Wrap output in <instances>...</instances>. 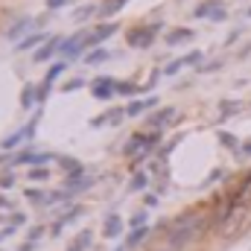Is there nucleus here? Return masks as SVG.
Masks as SVG:
<instances>
[{"label": "nucleus", "instance_id": "obj_27", "mask_svg": "<svg viewBox=\"0 0 251 251\" xmlns=\"http://www.w3.org/2000/svg\"><path fill=\"white\" fill-rule=\"evenodd\" d=\"M26 199H29V201H44L47 196H44L41 190H26Z\"/></svg>", "mask_w": 251, "mask_h": 251}, {"label": "nucleus", "instance_id": "obj_12", "mask_svg": "<svg viewBox=\"0 0 251 251\" xmlns=\"http://www.w3.org/2000/svg\"><path fill=\"white\" fill-rule=\"evenodd\" d=\"M29 26H32V21H29V18H21L15 26H9V29H6V38H9V41H18V38H21Z\"/></svg>", "mask_w": 251, "mask_h": 251}, {"label": "nucleus", "instance_id": "obj_31", "mask_svg": "<svg viewBox=\"0 0 251 251\" xmlns=\"http://www.w3.org/2000/svg\"><path fill=\"white\" fill-rule=\"evenodd\" d=\"M41 234H44V228H32V231H29V243L35 246V243L41 240Z\"/></svg>", "mask_w": 251, "mask_h": 251}, {"label": "nucleus", "instance_id": "obj_25", "mask_svg": "<svg viewBox=\"0 0 251 251\" xmlns=\"http://www.w3.org/2000/svg\"><path fill=\"white\" fill-rule=\"evenodd\" d=\"M82 85H85V79H82V76H76V79H70V82L64 85V91H76V88H82Z\"/></svg>", "mask_w": 251, "mask_h": 251}, {"label": "nucleus", "instance_id": "obj_20", "mask_svg": "<svg viewBox=\"0 0 251 251\" xmlns=\"http://www.w3.org/2000/svg\"><path fill=\"white\" fill-rule=\"evenodd\" d=\"M105 59H111V53H108V50H94L85 62H88V64H100V62H105Z\"/></svg>", "mask_w": 251, "mask_h": 251}, {"label": "nucleus", "instance_id": "obj_10", "mask_svg": "<svg viewBox=\"0 0 251 251\" xmlns=\"http://www.w3.org/2000/svg\"><path fill=\"white\" fill-rule=\"evenodd\" d=\"M155 105H158L155 97H149V100H137V102H131V105L126 108V114H128V117H137V114H143V111H149V108H155Z\"/></svg>", "mask_w": 251, "mask_h": 251}, {"label": "nucleus", "instance_id": "obj_19", "mask_svg": "<svg viewBox=\"0 0 251 251\" xmlns=\"http://www.w3.org/2000/svg\"><path fill=\"white\" fill-rule=\"evenodd\" d=\"M146 234H149L146 228H134V231H131V237L126 240V249H131V246H137V243H140V240H143Z\"/></svg>", "mask_w": 251, "mask_h": 251}, {"label": "nucleus", "instance_id": "obj_4", "mask_svg": "<svg viewBox=\"0 0 251 251\" xmlns=\"http://www.w3.org/2000/svg\"><path fill=\"white\" fill-rule=\"evenodd\" d=\"M155 140H158V134H131V140L126 143V155L128 158H134L137 152H149L152 146H155Z\"/></svg>", "mask_w": 251, "mask_h": 251}, {"label": "nucleus", "instance_id": "obj_30", "mask_svg": "<svg viewBox=\"0 0 251 251\" xmlns=\"http://www.w3.org/2000/svg\"><path fill=\"white\" fill-rule=\"evenodd\" d=\"M12 184H15V176H12V173H9V176H0V187L3 190H9Z\"/></svg>", "mask_w": 251, "mask_h": 251}, {"label": "nucleus", "instance_id": "obj_33", "mask_svg": "<svg viewBox=\"0 0 251 251\" xmlns=\"http://www.w3.org/2000/svg\"><path fill=\"white\" fill-rule=\"evenodd\" d=\"M15 234V225H9V228H0V243L6 240V237H12Z\"/></svg>", "mask_w": 251, "mask_h": 251}, {"label": "nucleus", "instance_id": "obj_23", "mask_svg": "<svg viewBox=\"0 0 251 251\" xmlns=\"http://www.w3.org/2000/svg\"><path fill=\"white\" fill-rule=\"evenodd\" d=\"M91 15H94V6H82V9H76V12H73V18H76V21H88Z\"/></svg>", "mask_w": 251, "mask_h": 251}, {"label": "nucleus", "instance_id": "obj_9", "mask_svg": "<svg viewBox=\"0 0 251 251\" xmlns=\"http://www.w3.org/2000/svg\"><path fill=\"white\" fill-rule=\"evenodd\" d=\"M117 32V24H105V26H97L91 35H88V47L91 44H97V41H105V38H111Z\"/></svg>", "mask_w": 251, "mask_h": 251}, {"label": "nucleus", "instance_id": "obj_1", "mask_svg": "<svg viewBox=\"0 0 251 251\" xmlns=\"http://www.w3.org/2000/svg\"><path fill=\"white\" fill-rule=\"evenodd\" d=\"M199 231H204V219H199L196 213H184V216H178V219L173 222L170 237H167V249L181 251L190 240L199 237Z\"/></svg>", "mask_w": 251, "mask_h": 251}, {"label": "nucleus", "instance_id": "obj_35", "mask_svg": "<svg viewBox=\"0 0 251 251\" xmlns=\"http://www.w3.org/2000/svg\"><path fill=\"white\" fill-rule=\"evenodd\" d=\"M143 219H146V216H143V213H137V216L131 219V225H134V228H140V222H143Z\"/></svg>", "mask_w": 251, "mask_h": 251}, {"label": "nucleus", "instance_id": "obj_24", "mask_svg": "<svg viewBox=\"0 0 251 251\" xmlns=\"http://www.w3.org/2000/svg\"><path fill=\"white\" fill-rule=\"evenodd\" d=\"M219 140H222V146H228V149H234V146H237V137H234V134H228V131H222V134H219Z\"/></svg>", "mask_w": 251, "mask_h": 251}, {"label": "nucleus", "instance_id": "obj_21", "mask_svg": "<svg viewBox=\"0 0 251 251\" xmlns=\"http://www.w3.org/2000/svg\"><path fill=\"white\" fill-rule=\"evenodd\" d=\"M117 94L131 97V94H137V85H134V82H117Z\"/></svg>", "mask_w": 251, "mask_h": 251}, {"label": "nucleus", "instance_id": "obj_13", "mask_svg": "<svg viewBox=\"0 0 251 251\" xmlns=\"http://www.w3.org/2000/svg\"><path fill=\"white\" fill-rule=\"evenodd\" d=\"M38 100V88H32V85H24V91H21V105L24 108H32V102Z\"/></svg>", "mask_w": 251, "mask_h": 251}, {"label": "nucleus", "instance_id": "obj_16", "mask_svg": "<svg viewBox=\"0 0 251 251\" xmlns=\"http://www.w3.org/2000/svg\"><path fill=\"white\" fill-rule=\"evenodd\" d=\"M62 73H64V62H56L50 70H47V76H44V82H41V85H47V88H50V85H53Z\"/></svg>", "mask_w": 251, "mask_h": 251}, {"label": "nucleus", "instance_id": "obj_18", "mask_svg": "<svg viewBox=\"0 0 251 251\" xmlns=\"http://www.w3.org/2000/svg\"><path fill=\"white\" fill-rule=\"evenodd\" d=\"M24 140H26V131L21 128V131H15L12 137H6V140H3V149H15V146H18V143H24Z\"/></svg>", "mask_w": 251, "mask_h": 251}, {"label": "nucleus", "instance_id": "obj_7", "mask_svg": "<svg viewBox=\"0 0 251 251\" xmlns=\"http://www.w3.org/2000/svg\"><path fill=\"white\" fill-rule=\"evenodd\" d=\"M176 120V108H161V111H155L152 117H149V126L158 131V128H164L167 123H173Z\"/></svg>", "mask_w": 251, "mask_h": 251}, {"label": "nucleus", "instance_id": "obj_6", "mask_svg": "<svg viewBox=\"0 0 251 251\" xmlns=\"http://www.w3.org/2000/svg\"><path fill=\"white\" fill-rule=\"evenodd\" d=\"M62 47H64V38H59V35H56V38H50V41H44V47L35 53V62H47V59H50L53 53H59Z\"/></svg>", "mask_w": 251, "mask_h": 251}, {"label": "nucleus", "instance_id": "obj_17", "mask_svg": "<svg viewBox=\"0 0 251 251\" xmlns=\"http://www.w3.org/2000/svg\"><path fill=\"white\" fill-rule=\"evenodd\" d=\"M88 246H91V231H82V237H76L67 251H85Z\"/></svg>", "mask_w": 251, "mask_h": 251}, {"label": "nucleus", "instance_id": "obj_2", "mask_svg": "<svg viewBox=\"0 0 251 251\" xmlns=\"http://www.w3.org/2000/svg\"><path fill=\"white\" fill-rule=\"evenodd\" d=\"M193 18H210V21H225V18H228V12H225V6H222L219 0H204V3H199V6L193 9Z\"/></svg>", "mask_w": 251, "mask_h": 251}, {"label": "nucleus", "instance_id": "obj_22", "mask_svg": "<svg viewBox=\"0 0 251 251\" xmlns=\"http://www.w3.org/2000/svg\"><path fill=\"white\" fill-rule=\"evenodd\" d=\"M184 64H187L184 59H176V62H170L167 67H164V73H167V76H176V73H178V70H181Z\"/></svg>", "mask_w": 251, "mask_h": 251}, {"label": "nucleus", "instance_id": "obj_8", "mask_svg": "<svg viewBox=\"0 0 251 251\" xmlns=\"http://www.w3.org/2000/svg\"><path fill=\"white\" fill-rule=\"evenodd\" d=\"M193 38H196V32H193V29H184V26H181V29H173V32H167V44H170V47L187 44V41H193Z\"/></svg>", "mask_w": 251, "mask_h": 251}, {"label": "nucleus", "instance_id": "obj_26", "mask_svg": "<svg viewBox=\"0 0 251 251\" xmlns=\"http://www.w3.org/2000/svg\"><path fill=\"white\" fill-rule=\"evenodd\" d=\"M237 108H240L237 102H225V105H222V120H225V117H231V114H234Z\"/></svg>", "mask_w": 251, "mask_h": 251}, {"label": "nucleus", "instance_id": "obj_37", "mask_svg": "<svg viewBox=\"0 0 251 251\" xmlns=\"http://www.w3.org/2000/svg\"><path fill=\"white\" fill-rule=\"evenodd\" d=\"M117 251H126V246H120V249H117Z\"/></svg>", "mask_w": 251, "mask_h": 251}, {"label": "nucleus", "instance_id": "obj_14", "mask_svg": "<svg viewBox=\"0 0 251 251\" xmlns=\"http://www.w3.org/2000/svg\"><path fill=\"white\" fill-rule=\"evenodd\" d=\"M120 228H123L120 216H117V213H111V216L105 219V231H102V234H105V237H117V234H120Z\"/></svg>", "mask_w": 251, "mask_h": 251}, {"label": "nucleus", "instance_id": "obj_3", "mask_svg": "<svg viewBox=\"0 0 251 251\" xmlns=\"http://www.w3.org/2000/svg\"><path fill=\"white\" fill-rule=\"evenodd\" d=\"M155 32H158V26H137V29H131L128 32V47H137V50H143V47H149L152 41H155Z\"/></svg>", "mask_w": 251, "mask_h": 251}, {"label": "nucleus", "instance_id": "obj_34", "mask_svg": "<svg viewBox=\"0 0 251 251\" xmlns=\"http://www.w3.org/2000/svg\"><path fill=\"white\" fill-rule=\"evenodd\" d=\"M240 152H243V158H251V140H243V146H240Z\"/></svg>", "mask_w": 251, "mask_h": 251}, {"label": "nucleus", "instance_id": "obj_32", "mask_svg": "<svg viewBox=\"0 0 251 251\" xmlns=\"http://www.w3.org/2000/svg\"><path fill=\"white\" fill-rule=\"evenodd\" d=\"M70 0H47V9H64Z\"/></svg>", "mask_w": 251, "mask_h": 251}, {"label": "nucleus", "instance_id": "obj_38", "mask_svg": "<svg viewBox=\"0 0 251 251\" xmlns=\"http://www.w3.org/2000/svg\"><path fill=\"white\" fill-rule=\"evenodd\" d=\"M249 18H251V9H249Z\"/></svg>", "mask_w": 251, "mask_h": 251}, {"label": "nucleus", "instance_id": "obj_11", "mask_svg": "<svg viewBox=\"0 0 251 251\" xmlns=\"http://www.w3.org/2000/svg\"><path fill=\"white\" fill-rule=\"evenodd\" d=\"M126 3H128V0H102V6H100L97 12H100V18H111V15H117L120 9H126Z\"/></svg>", "mask_w": 251, "mask_h": 251}, {"label": "nucleus", "instance_id": "obj_5", "mask_svg": "<svg viewBox=\"0 0 251 251\" xmlns=\"http://www.w3.org/2000/svg\"><path fill=\"white\" fill-rule=\"evenodd\" d=\"M91 91H94V97H97V100H111V97H114V91H117V82H114L111 76H102V79H97V82H94V88H91Z\"/></svg>", "mask_w": 251, "mask_h": 251}, {"label": "nucleus", "instance_id": "obj_28", "mask_svg": "<svg viewBox=\"0 0 251 251\" xmlns=\"http://www.w3.org/2000/svg\"><path fill=\"white\" fill-rule=\"evenodd\" d=\"M146 187V176H134L131 178V190H143Z\"/></svg>", "mask_w": 251, "mask_h": 251}, {"label": "nucleus", "instance_id": "obj_15", "mask_svg": "<svg viewBox=\"0 0 251 251\" xmlns=\"http://www.w3.org/2000/svg\"><path fill=\"white\" fill-rule=\"evenodd\" d=\"M41 41H50L44 32H35V35H29V38H24L21 44H18V50H32V47H38Z\"/></svg>", "mask_w": 251, "mask_h": 251}, {"label": "nucleus", "instance_id": "obj_36", "mask_svg": "<svg viewBox=\"0 0 251 251\" xmlns=\"http://www.w3.org/2000/svg\"><path fill=\"white\" fill-rule=\"evenodd\" d=\"M0 207H6V199H0Z\"/></svg>", "mask_w": 251, "mask_h": 251}, {"label": "nucleus", "instance_id": "obj_29", "mask_svg": "<svg viewBox=\"0 0 251 251\" xmlns=\"http://www.w3.org/2000/svg\"><path fill=\"white\" fill-rule=\"evenodd\" d=\"M47 176H50L47 170H32V173H29V178H32V181H44Z\"/></svg>", "mask_w": 251, "mask_h": 251}]
</instances>
